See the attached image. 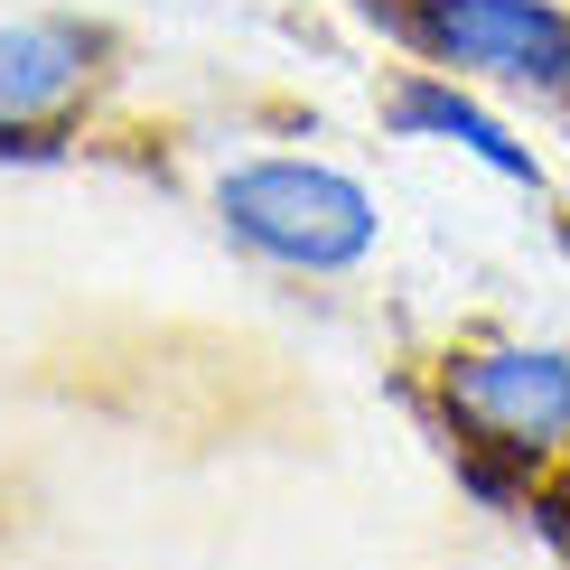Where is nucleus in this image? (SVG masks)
<instances>
[{
  "instance_id": "1",
  "label": "nucleus",
  "mask_w": 570,
  "mask_h": 570,
  "mask_svg": "<svg viewBox=\"0 0 570 570\" xmlns=\"http://www.w3.org/2000/svg\"><path fill=\"white\" fill-rule=\"evenodd\" d=\"M216 206L253 253H272L291 272H346L374 253V197L318 159H253L216 187Z\"/></svg>"
},
{
  "instance_id": "2",
  "label": "nucleus",
  "mask_w": 570,
  "mask_h": 570,
  "mask_svg": "<svg viewBox=\"0 0 570 570\" xmlns=\"http://www.w3.org/2000/svg\"><path fill=\"white\" fill-rule=\"evenodd\" d=\"M412 38L440 66L570 94V10H552V0H412Z\"/></svg>"
},
{
  "instance_id": "3",
  "label": "nucleus",
  "mask_w": 570,
  "mask_h": 570,
  "mask_svg": "<svg viewBox=\"0 0 570 570\" xmlns=\"http://www.w3.org/2000/svg\"><path fill=\"white\" fill-rule=\"evenodd\" d=\"M449 412L495 449H561L570 440V346H478L449 365Z\"/></svg>"
},
{
  "instance_id": "4",
  "label": "nucleus",
  "mask_w": 570,
  "mask_h": 570,
  "mask_svg": "<svg viewBox=\"0 0 570 570\" xmlns=\"http://www.w3.org/2000/svg\"><path fill=\"white\" fill-rule=\"evenodd\" d=\"M85 66H94V38L57 29V19H0V131L57 112L85 85Z\"/></svg>"
},
{
  "instance_id": "5",
  "label": "nucleus",
  "mask_w": 570,
  "mask_h": 570,
  "mask_svg": "<svg viewBox=\"0 0 570 570\" xmlns=\"http://www.w3.org/2000/svg\"><path fill=\"white\" fill-rule=\"evenodd\" d=\"M393 122L412 131V140H449V150L487 159V169H495V178H514V187H542V159H533L505 122H495V112L468 104L459 85H440V76H412V85H402V94H393Z\"/></svg>"
}]
</instances>
